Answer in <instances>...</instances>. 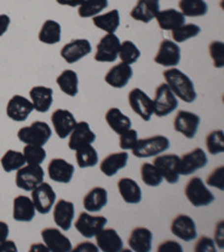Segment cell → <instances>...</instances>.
Here are the masks:
<instances>
[{
  "instance_id": "6da1fadb",
  "label": "cell",
  "mask_w": 224,
  "mask_h": 252,
  "mask_svg": "<svg viewBox=\"0 0 224 252\" xmlns=\"http://www.w3.org/2000/svg\"><path fill=\"white\" fill-rule=\"evenodd\" d=\"M162 75H164L166 84L179 99L186 103H192L196 100L197 94L194 83L185 73L176 67H173L162 72Z\"/></svg>"
},
{
  "instance_id": "7a4b0ae2",
  "label": "cell",
  "mask_w": 224,
  "mask_h": 252,
  "mask_svg": "<svg viewBox=\"0 0 224 252\" xmlns=\"http://www.w3.org/2000/svg\"><path fill=\"white\" fill-rule=\"evenodd\" d=\"M170 141L167 137L156 135L144 139H138L137 144L131 149L133 156L138 158H148L158 156L169 148Z\"/></svg>"
},
{
  "instance_id": "3957f363",
  "label": "cell",
  "mask_w": 224,
  "mask_h": 252,
  "mask_svg": "<svg viewBox=\"0 0 224 252\" xmlns=\"http://www.w3.org/2000/svg\"><path fill=\"white\" fill-rule=\"evenodd\" d=\"M17 137L19 141L26 145L44 146L52 137V130L44 121H35L31 126H26L18 130Z\"/></svg>"
},
{
  "instance_id": "277c9868",
  "label": "cell",
  "mask_w": 224,
  "mask_h": 252,
  "mask_svg": "<svg viewBox=\"0 0 224 252\" xmlns=\"http://www.w3.org/2000/svg\"><path fill=\"white\" fill-rule=\"evenodd\" d=\"M185 196L195 207H203L214 202V195L206 188L201 177H192L185 186Z\"/></svg>"
},
{
  "instance_id": "5b68a950",
  "label": "cell",
  "mask_w": 224,
  "mask_h": 252,
  "mask_svg": "<svg viewBox=\"0 0 224 252\" xmlns=\"http://www.w3.org/2000/svg\"><path fill=\"white\" fill-rule=\"evenodd\" d=\"M154 102V115L158 118L166 117L175 111L178 107L177 96L174 94L168 85L161 83L157 87L155 92Z\"/></svg>"
},
{
  "instance_id": "8992f818",
  "label": "cell",
  "mask_w": 224,
  "mask_h": 252,
  "mask_svg": "<svg viewBox=\"0 0 224 252\" xmlns=\"http://www.w3.org/2000/svg\"><path fill=\"white\" fill-rule=\"evenodd\" d=\"M44 170L40 165H25L17 170L16 174V186L18 189L32 192V189L43 183Z\"/></svg>"
},
{
  "instance_id": "52a82bcc",
  "label": "cell",
  "mask_w": 224,
  "mask_h": 252,
  "mask_svg": "<svg viewBox=\"0 0 224 252\" xmlns=\"http://www.w3.org/2000/svg\"><path fill=\"white\" fill-rule=\"evenodd\" d=\"M107 223L108 219L102 215H91L88 212H82L77 217L74 226L82 237L91 239L104 229Z\"/></svg>"
},
{
  "instance_id": "ba28073f",
  "label": "cell",
  "mask_w": 224,
  "mask_h": 252,
  "mask_svg": "<svg viewBox=\"0 0 224 252\" xmlns=\"http://www.w3.org/2000/svg\"><path fill=\"white\" fill-rule=\"evenodd\" d=\"M130 108L144 121H149L154 115V102L139 88H134L128 94Z\"/></svg>"
},
{
  "instance_id": "9c48e42d",
  "label": "cell",
  "mask_w": 224,
  "mask_h": 252,
  "mask_svg": "<svg viewBox=\"0 0 224 252\" xmlns=\"http://www.w3.org/2000/svg\"><path fill=\"white\" fill-rule=\"evenodd\" d=\"M32 201L38 213L47 214L55 204L56 193L48 183L43 182L32 190Z\"/></svg>"
},
{
  "instance_id": "30bf717a",
  "label": "cell",
  "mask_w": 224,
  "mask_h": 252,
  "mask_svg": "<svg viewBox=\"0 0 224 252\" xmlns=\"http://www.w3.org/2000/svg\"><path fill=\"white\" fill-rule=\"evenodd\" d=\"M153 162L167 183L176 184L179 180V157L177 155H158Z\"/></svg>"
},
{
  "instance_id": "8fae6325",
  "label": "cell",
  "mask_w": 224,
  "mask_h": 252,
  "mask_svg": "<svg viewBox=\"0 0 224 252\" xmlns=\"http://www.w3.org/2000/svg\"><path fill=\"white\" fill-rule=\"evenodd\" d=\"M207 165V156L202 148H195L179 157V175L193 174Z\"/></svg>"
},
{
  "instance_id": "7c38bea8",
  "label": "cell",
  "mask_w": 224,
  "mask_h": 252,
  "mask_svg": "<svg viewBox=\"0 0 224 252\" xmlns=\"http://www.w3.org/2000/svg\"><path fill=\"white\" fill-rule=\"evenodd\" d=\"M120 40L115 34H107L96 45L95 60L96 62L112 63L118 59Z\"/></svg>"
},
{
  "instance_id": "4fadbf2b",
  "label": "cell",
  "mask_w": 224,
  "mask_h": 252,
  "mask_svg": "<svg viewBox=\"0 0 224 252\" xmlns=\"http://www.w3.org/2000/svg\"><path fill=\"white\" fill-rule=\"evenodd\" d=\"M199 123L201 118L196 113L181 110L174 119V130L189 139H193L198 130Z\"/></svg>"
},
{
  "instance_id": "5bb4252c",
  "label": "cell",
  "mask_w": 224,
  "mask_h": 252,
  "mask_svg": "<svg viewBox=\"0 0 224 252\" xmlns=\"http://www.w3.org/2000/svg\"><path fill=\"white\" fill-rule=\"evenodd\" d=\"M170 231L175 237L186 242L193 241L197 237L195 222L190 215L186 214H178L174 219L172 224H170Z\"/></svg>"
},
{
  "instance_id": "9a60e30c",
  "label": "cell",
  "mask_w": 224,
  "mask_h": 252,
  "mask_svg": "<svg viewBox=\"0 0 224 252\" xmlns=\"http://www.w3.org/2000/svg\"><path fill=\"white\" fill-rule=\"evenodd\" d=\"M32 110H34V107H32L31 100L26 99L23 95L16 94L11 96L10 100L8 101L6 113L8 118H10L11 120L23 123L27 119Z\"/></svg>"
},
{
  "instance_id": "2e32d148",
  "label": "cell",
  "mask_w": 224,
  "mask_h": 252,
  "mask_svg": "<svg viewBox=\"0 0 224 252\" xmlns=\"http://www.w3.org/2000/svg\"><path fill=\"white\" fill-rule=\"evenodd\" d=\"M42 238L44 245L52 252H70L73 250L70 239L55 227L44 229L42 231Z\"/></svg>"
},
{
  "instance_id": "e0dca14e",
  "label": "cell",
  "mask_w": 224,
  "mask_h": 252,
  "mask_svg": "<svg viewBox=\"0 0 224 252\" xmlns=\"http://www.w3.org/2000/svg\"><path fill=\"white\" fill-rule=\"evenodd\" d=\"M154 61L161 66H176L181 61V48L173 40L164 39L160 43Z\"/></svg>"
},
{
  "instance_id": "ac0fdd59",
  "label": "cell",
  "mask_w": 224,
  "mask_h": 252,
  "mask_svg": "<svg viewBox=\"0 0 224 252\" xmlns=\"http://www.w3.org/2000/svg\"><path fill=\"white\" fill-rule=\"evenodd\" d=\"M92 52L91 43L88 39H73L65 44L61 50V56L68 64L76 63Z\"/></svg>"
},
{
  "instance_id": "d6986e66",
  "label": "cell",
  "mask_w": 224,
  "mask_h": 252,
  "mask_svg": "<svg viewBox=\"0 0 224 252\" xmlns=\"http://www.w3.org/2000/svg\"><path fill=\"white\" fill-rule=\"evenodd\" d=\"M51 120L56 135L61 139H65L67 136H70L76 125V120L73 113L68 110H64V109H58L53 112Z\"/></svg>"
},
{
  "instance_id": "ffe728a7",
  "label": "cell",
  "mask_w": 224,
  "mask_h": 252,
  "mask_svg": "<svg viewBox=\"0 0 224 252\" xmlns=\"http://www.w3.org/2000/svg\"><path fill=\"white\" fill-rule=\"evenodd\" d=\"M48 176L52 181L62 184H68L72 181L75 168L63 158H54L48 164Z\"/></svg>"
},
{
  "instance_id": "44dd1931",
  "label": "cell",
  "mask_w": 224,
  "mask_h": 252,
  "mask_svg": "<svg viewBox=\"0 0 224 252\" xmlns=\"http://www.w3.org/2000/svg\"><path fill=\"white\" fill-rule=\"evenodd\" d=\"M74 214V204L70 201H65L61 198L54 204L53 218H54L55 224L63 231H68L71 229Z\"/></svg>"
},
{
  "instance_id": "7402d4cb",
  "label": "cell",
  "mask_w": 224,
  "mask_h": 252,
  "mask_svg": "<svg viewBox=\"0 0 224 252\" xmlns=\"http://www.w3.org/2000/svg\"><path fill=\"white\" fill-rule=\"evenodd\" d=\"M132 74L133 70L131 65L121 62L120 64H116L115 66L110 68L104 76V81L110 87L122 89L128 84L130 79L132 78Z\"/></svg>"
},
{
  "instance_id": "603a6c76",
  "label": "cell",
  "mask_w": 224,
  "mask_h": 252,
  "mask_svg": "<svg viewBox=\"0 0 224 252\" xmlns=\"http://www.w3.org/2000/svg\"><path fill=\"white\" fill-rule=\"evenodd\" d=\"M96 133L90 128V125L85 121L76 123L74 129L70 133L68 139V148L75 150L83 145H91L96 141Z\"/></svg>"
},
{
  "instance_id": "cb8c5ba5",
  "label": "cell",
  "mask_w": 224,
  "mask_h": 252,
  "mask_svg": "<svg viewBox=\"0 0 224 252\" xmlns=\"http://www.w3.org/2000/svg\"><path fill=\"white\" fill-rule=\"evenodd\" d=\"M160 13V0H138L130 16L138 22L148 24Z\"/></svg>"
},
{
  "instance_id": "d4e9b609",
  "label": "cell",
  "mask_w": 224,
  "mask_h": 252,
  "mask_svg": "<svg viewBox=\"0 0 224 252\" xmlns=\"http://www.w3.org/2000/svg\"><path fill=\"white\" fill-rule=\"evenodd\" d=\"M130 249L134 252H149L153 246V233L147 227H134L128 239Z\"/></svg>"
},
{
  "instance_id": "484cf974",
  "label": "cell",
  "mask_w": 224,
  "mask_h": 252,
  "mask_svg": "<svg viewBox=\"0 0 224 252\" xmlns=\"http://www.w3.org/2000/svg\"><path fill=\"white\" fill-rule=\"evenodd\" d=\"M13 218L17 222H31L35 218L36 209L32 198L26 195H18L14 198Z\"/></svg>"
},
{
  "instance_id": "4316f807",
  "label": "cell",
  "mask_w": 224,
  "mask_h": 252,
  "mask_svg": "<svg viewBox=\"0 0 224 252\" xmlns=\"http://www.w3.org/2000/svg\"><path fill=\"white\" fill-rule=\"evenodd\" d=\"M99 250L103 252H118L124 248V242L115 229H102L96 235Z\"/></svg>"
},
{
  "instance_id": "83f0119b",
  "label": "cell",
  "mask_w": 224,
  "mask_h": 252,
  "mask_svg": "<svg viewBox=\"0 0 224 252\" xmlns=\"http://www.w3.org/2000/svg\"><path fill=\"white\" fill-rule=\"evenodd\" d=\"M30 96L32 99L34 110L40 113H45L50 110L53 104V90L51 88L37 85L32 88L30 91Z\"/></svg>"
},
{
  "instance_id": "f1b7e54d",
  "label": "cell",
  "mask_w": 224,
  "mask_h": 252,
  "mask_svg": "<svg viewBox=\"0 0 224 252\" xmlns=\"http://www.w3.org/2000/svg\"><path fill=\"white\" fill-rule=\"evenodd\" d=\"M118 189L122 200L128 204H138L141 202L142 193L140 186L136 181L129 177H122L118 181Z\"/></svg>"
},
{
  "instance_id": "f546056e",
  "label": "cell",
  "mask_w": 224,
  "mask_h": 252,
  "mask_svg": "<svg viewBox=\"0 0 224 252\" xmlns=\"http://www.w3.org/2000/svg\"><path fill=\"white\" fill-rule=\"evenodd\" d=\"M108 192L107 189L100 186H96L89 190L83 197V206L88 212H99L107 205Z\"/></svg>"
},
{
  "instance_id": "4dcf8cb0",
  "label": "cell",
  "mask_w": 224,
  "mask_h": 252,
  "mask_svg": "<svg viewBox=\"0 0 224 252\" xmlns=\"http://www.w3.org/2000/svg\"><path fill=\"white\" fill-rule=\"evenodd\" d=\"M129 155L126 152L110 154L100 162V170L105 176L112 177L119 172L120 169L127 166Z\"/></svg>"
},
{
  "instance_id": "1f68e13d",
  "label": "cell",
  "mask_w": 224,
  "mask_h": 252,
  "mask_svg": "<svg viewBox=\"0 0 224 252\" xmlns=\"http://www.w3.org/2000/svg\"><path fill=\"white\" fill-rule=\"evenodd\" d=\"M155 18L162 31H173L185 24V16L181 11L175 10L173 8L160 10V13Z\"/></svg>"
},
{
  "instance_id": "d6a6232c",
  "label": "cell",
  "mask_w": 224,
  "mask_h": 252,
  "mask_svg": "<svg viewBox=\"0 0 224 252\" xmlns=\"http://www.w3.org/2000/svg\"><path fill=\"white\" fill-rule=\"evenodd\" d=\"M105 121L110 128L115 131L117 135H121L131 128V120L126 115H124L118 108L109 109L105 113Z\"/></svg>"
},
{
  "instance_id": "836d02e7",
  "label": "cell",
  "mask_w": 224,
  "mask_h": 252,
  "mask_svg": "<svg viewBox=\"0 0 224 252\" xmlns=\"http://www.w3.org/2000/svg\"><path fill=\"white\" fill-rule=\"evenodd\" d=\"M61 91L68 96H75L79 92V78L73 70H64L56 79Z\"/></svg>"
},
{
  "instance_id": "e575fe53",
  "label": "cell",
  "mask_w": 224,
  "mask_h": 252,
  "mask_svg": "<svg viewBox=\"0 0 224 252\" xmlns=\"http://www.w3.org/2000/svg\"><path fill=\"white\" fill-rule=\"evenodd\" d=\"M92 20L97 28L107 32L108 34H115L120 25V15L117 9H113L107 14L95 16Z\"/></svg>"
},
{
  "instance_id": "d590c367",
  "label": "cell",
  "mask_w": 224,
  "mask_h": 252,
  "mask_svg": "<svg viewBox=\"0 0 224 252\" xmlns=\"http://www.w3.org/2000/svg\"><path fill=\"white\" fill-rule=\"evenodd\" d=\"M75 159L80 168L95 167L99 162V155L92 145H83L75 150Z\"/></svg>"
},
{
  "instance_id": "8d00e7d4",
  "label": "cell",
  "mask_w": 224,
  "mask_h": 252,
  "mask_svg": "<svg viewBox=\"0 0 224 252\" xmlns=\"http://www.w3.org/2000/svg\"><path fill=\"white\" fill-rule=\"evenodd\" d=\"M39 42L48 45H54L61 40V25L55 20L48 19L43 24L38 34Z\"/></svg>"
},
{
  "instance_id": "74e56055",
  "label": "cell",
  "mask_w": 224,
  "mask_h": 252,
  "mask_svg": "<svg viewBox=\"0 0 224 252\" xmlns=\"http://www.w3.org/2000/svg\"><path fill=\"white\" fill-rule=\"evenodd\" d=\"M178 7L185 17H201L209 10L204 0H179Z\"/></svg>"
},
{
  "instance_id": "f35d334b",
  "label": "cell",
  "mask_w": 224,
  "mask_h": 252,
  "mask_svg": "<svg viewBox=\"0 0 224 252\" xmlns=\"http://www.w3.org/2000/svg\"><path fill=\"white\" fill-rule=\"evenodd\" d=\"M0 164H1V167L6 173H11L25 166L26 160L23 153L9 149L3 154L1 159H0Z\"/></svg>"
},
{
  "instance_id": "ab89813d",
  "label": "cell",
  "mask_w": 224,
  "mask_h": 252,
  "mask_svg": "<svg viewBox=\"0 0 224 252\" xmlns=\"http://www.w3.org/2000/svg\"><path fill=\"white\" fill-rule=\"evenodd\" d=\"M140 173L142 182L145 183V185L150 186V188H157L164 180L158 168L154 164H150V162H145V164L141 165Z\"/></svg>"
},
{
  "instance_id": "60d3db41",
  "label": "cell",
  "mask_w": 224,
  "mask_h": 252,
  "mask_svg": "<svg viewBox=\"0 0 224 252\" xmlns=\"http://www.w3.org/2000/svg\"><path fill=\"white\" fill-rule=\"evenodd\" d=\"M108 0H84L79 8V16L82 18H90L97 16L108 7Z\"/></svg>"
},
{
  "instance_id": "b9f144b4",
  "label": "cell",
  "mask_w": 224,
  "mask_h": 252,
  "mask_svg": "<svg viewBox=\"0 0 224 252\" xmlns=\"http://www.w3.org/2000/svg\"><path fill=\"white\" fill-rule=\"evenodd\" d=\"M140 51L134 43L130 42V40H125V42L120 43L119 47V53H118V56H119L121 62L131 65L136 63L138 59L140 58Z\"/></svg>"
},
{
  "instance_id": "7bdbcfd3",
  "label": "cell",
  "mask_w": 224,
  "mask_h": 252,
  "mask_svg": "<svg viewBox=\"0 0 224 252\" xmlns=\"http://www.w3.org/2000/svg\"><path fill=\"white\" fill-rule=\"evenodd\" d=\"M201 32V28L195 24H184L172 31V37L175 43H184L185 40L196 37Z\"/></svg>"
},
{
  "instance_id": "ee69618b",
  "label": "cell",
  "mask_w": 224,
  "mask_h": 252,
  "mask_svg": "<svg viewBox=\"0 0 224 252\" xmlns=\"http://www.w3.org/2000/svg\"><path fill=\"white\" fill-rule=\"evenodd\" d=\"M23 154L28 165H40L46 159V150L43 146L26 145L24 147Z\"/></svg>"
},
{
  "instance_id": "f6af8a7d",
  "label": "cell",
  "mask_w": 224,
  "mask_h": 252,
  "mask_svg": "<svg viewBox=\"0 0 224 252\" xmlns=\"http://www.w3.org/2000/svg\"><path fill=\"white\" fill-rule=\"evenodd\" d=\"M206 148L211 155H218L224 152V132L223 130H213L206 136Z\"/></svg>"
},
{
  "instance_id": "bcb514c9",
  "label": "cell",
  "mask_w": 224,
  "mask_h": 252,
  "mask_svg": "<svg viewBox=\"0 0 224 252\" xmlns=\"http://www.w3.org/2000/svg\"><path fill=\"white\" fill-rule=\"evenodd\" d=\"M210 55L213 61L214 66L217 68H222L224 66V44L220 40H214L209 46Z\"/></svg>"
},
{
  "instance_id": "7dc6e473",
  "label": "cell",
  "mask_w": 224,
  "mask_h": 252,
  "mask_svg": "<svg viewBox=\"0 0 224 252\" xmlns=\"http://www.w3.org/2000/svg\"><path fill=\"white\" fill-rule=\"evenodd\" d=\"M138 141V132L130 128L127 131L119 135V147L124 150H130L136 146Z\"/></svg>"
},
{
  "instance_id": "c3c4849f",
  "label": "cell",
  "mask_w": 224,
  "mask_h": 252,
  "mask_svg": "<svg viewBox=\"0 0 224 252\" xmlns=\"http://www.w3.org/2000/svg\"><path fill=\"white\" fill-rule=\"evenodd\" d=\"M206 185L215 188L220 190L224 189V167L219 166L206 178Z\"/></svg>"
},
{
  "instance_id": "681fc988",
  "label": "cell",
  "mask_w": 224,
  "mask_h": 252,
  "mask_svg": "<svg viewBox=\"0 0 224 252\" xmlns=\"http://www.w3.org/2000/svg\"><path fill=\"white\" fill-rule=\"evenodd\" d=\"M194 250L195 252H215L217 248H215V243L213 239L203 235V237L198 239Z\"/></svg>"
},
{
  "instance_id": "f907efd6",
  "label": "cell",
  "mask_w": 224,
  "mask_h": 252,
  "mask_svg": "<svg viewBox=\"0 0 224 252\" xmlns=\"http://www.w3.org/2000/svg\"><path fill=\"white\" fill-rule=\"evenodd\" d=\"M158 251H167V252H176V251H179L182 252L183 251V248L182 246L179 245V243H177L176 241H172V240H167V241H164L161 242L160 247L157 248Z\"/></svg>"
},
{
  "instance_id": "816d5d0a",
  "label": "cell",
  "mask_w": 224,
  "mask_h": 252,
  "mask_svg": "<svg viewBox=\"0 0 224 252\" xmlns=\"http://www.w3.org/2000/svg\"><path fill=\"white\" fill-rule=\"evenodd\" d=\"M223 231H224V226H223V220L220 221L217 227H215V235H214V243L218 246V248L223 250L224 249V241H223Z\"/></svg>"
},
{
  "instance_id": "f5cc1de1",
  "label": "cell",
  "mask_w": 224,
  "mask_h": 252,
  "mask_svg": "<svg viewBox=\"0 0 224 252\" xmlns=\"http://www.w3.org/2000/svg\"><path fill=\"white\" fill-rule=\"evenodd\" d=\"M73 250L81 251V252H97L99 251V248L93 245L92 242L87 241V242H80Z\"/></svg>"
},
{
  "instance_id": "db71d44e",
  "label": "cell",
  "mask_w": 224,
  "mask_h": 252,
  "mask_svg": "<svg viewBox=\"0 0 224 252\" xmlns=\"http://www.w3.org/2000/svg\"><path fill=\"white\" fill-rule=\"evenodd\" d=\"M10 25V17L8 15H0V37L8 31Z\"/></svg>"
},
{
  "instance_id": "11a10c76",
  "label": "cell",
  "mask_w": 224,
  "mask_h": 252,
  "mask_svg": "<svg viewBox=\"0 0 224 252\" xmlns=\"http://www.w3.org/2000/svg\"><path fill=\"white\" fill-rule=\"evenodd\" d=\"M0 251L17 252L18 249H17V247H16L14 241H11V240H5V241L0 242Z\"/></svg>"
},
{
  "instance_id": "9f6ffc18",
  "label": "cell",
  "mask_w": 224,
  "mask_h": 252,
  "mask_svg": "<svg viewBox=\"0 0 224 252\" xmlns=\"http://www.w3.org/2000/svg\"><path fill=\"white\" fill-rule=\"evenodd\" d=\"M9 235V226L6 222L0 221V242L5 241Z\"/></svg>"
},
{
  "instance_id": "6f0895ef",
  "label": "cell",
  "mask_w": 224,
  "mask_h": 252,
  "mask_svg": "<svg viewBox=\"0 0 224 252\" xmlns=\"http://www.w3.org/2000/svg\"><path fill=\"white\" fill-rule=\"evenodd\" d=\"M84 0H56V2L62 6H70V7H76L81 6Z\"/></svg>"
},
{
  "instance_id": "680465c9",
  "label": "cell",
  "mask_w": 224,
  "mask_h": 252,
  "mask_svg": "<svg viewBox=\"0 0 224 252\" xmlns=\"http://www.w3.org/2000/svg\"><path fill=\"white\" fill-rule=\"evenodd\" d=\"M39 250H44V251H47V247L45 245H40V243H35V245H32L31 247V251H39Z\"/></svg>"
}]
</instances>
